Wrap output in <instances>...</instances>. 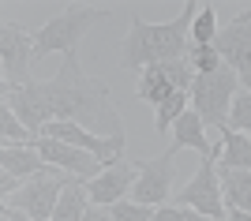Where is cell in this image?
<instances>
[{
    "label": "cell",
    "instance_id": "cell-1",
    "mask_svg": "<svg viewBox=\"0 0 251 221\" xmlns=\"http://www.w3.org/2000/svg\"><path fill=\"white\" fill-rule=\"evenodd\" d=\"M4 105L15 109L23 124L34 135H42V127L52 120H72L105 139L124 135V120L113 105L109 86L94 75L79 68V53H68L60 72L45 79V83H26V86H4Z\"/></svg>",
    "mask_w": 251,
    "mask_h": 221
},
{
    "label": "cell",
    "instance_id": "cell-2",
    "mask_svg": "<svg viewBox=\"0 0 251 221\" xmlns=\"http://www.w3.org/2000/svg\"><path fill=\"white\" fill-rule=\"evenodd\" d=\"M195 15H199L195 0H188L180 8V15L169 23H143L139 15H131L127 38L120 42V68L124 72H143V68H154V64L184 60L191 49V23H195Z\"/></svg>",
    "mask_w": 251,
    "mask_h": 221
},
{
    "label": "cell",
    "instance_id": "cell-3",
    "mask_svg": "<svg viewBox=\"0 0 251 221\" xmlns=\"http://www.w3.org/2000/svg\"><path fill=\"white\" fill-rule=\"evenodd\" d=\"M113 8L109 4H64V11L56 19H49L45 26L34 30V56H49V53H79V42L83 34L94 26V23L109 19Z\"/></svg>",
    "mask_w": 251,
    "mask_h": 221
},
{
    "label": "cell",
    "instance_id": "cell-4",
    "mask_svg": "<svg viewBox=\"0 0 251 221\" xmlns=\"http://www.w3.org/2000/svg\"><path fill=\"white\" fill-rule=\"evenodd\" d=\"M240 90V79L232 72L229 64L218 68V72L210 75H195V83H191V109L202 116V124L210 131H229V105L232 98Z\"/></svg>",
    "mask_w": 251,
    "mask_h": 221
},
{
    "label": "cell",
    "instance_id": "cell-5",
    "mask_svg": "<svg viewBox=\"0 0 251 221\" xmlns=\"http://www.w3.org/2000/svg\"><path fill=\"white\" fill-rule=\"evenodd\" d=\"M218 161H221V143L202 158L199 172H195L184 188L173 191V202H176V206H188V210H195V214H202V218L229 221V206H225V195H221Z\"/></svg>",
    "mask_w": 251,
    "mask_h": 221
},
{
    "label": "cell",
    "instance_id": "cell-6",
    "mask_svg": "<svg viewBox=\"0 0 251 221\" xmlns=\"http://www.w3.org/2000/svg\"><path fill=\"white\" fill-rule=\"evenodd\" d=\"M75 176H68V172H60V169H42L38 176H30V180H23V188L11 195V206L15 210H23L26 218H34V221H49L52 218V210H56V202H60V195H64V188L72 184Z\"/></svg>",
    "mask_w": 251,
    "mask_h": 221
},
{
    "label": "cell",
    "instance_id": "cell-7",
    "mask_svg": "<svg viewBox=\"0 0 251 221\" xmlns=\"http://www.w3.org/2000/svg\"><path fill=\"white\" fill-rule=\"evenodd\" d=\"M191 83H195V68L188 64V56L169 60V64H154V68H143V75L135 83V98L157 109L165 98L180 94V90H191Z\"/></svg>",
    "mask_w": 251,
    "mask_h": 221
},
{
    "label": "cell",
    "instance_id": "cell-8",
    "mask_svg": "<svg viewBox=\"0 0 251 221\" xmlns=\"http://www.w3.org/2000/svg\"><path fill=\"white\" fill-rule=\"evenodd\" d=\"M30 60H34V30H23L19 23L4 19L0 23V72H4V86L34 83Z\"/></svg>",
    "mask_w": 251,
    "mask_h": 221
},
{
    "label": "cell",
    "instance_id": "cell-9",
    "mask_svg": "<svg viewBox=\"0 0 251 221\" xmlns=\"http://www.w3.org/2000/svg\"><path fill=\"white\" fill-rule=\"evenodd\" d=\"M214 49H218L221 60L236 72L244 90H251V8H244L236 19H229L221 26Z\"/></svg>",
    "mask_w": 251,
    "mask_h": 221
},
{
    "label": "cell",
    "instance_id": "cell-10",
    "mask_svg": "<svg viewBox=\"0 0 251 221\" xmlns=\"http://www.w3.org/2000/svg\"><path fill=\"white\" fill-rule=\"evenodd\" d=\"M42 135L60 139V143H68V147H75V150H86V154H94L105 165H113L116 158H124V135L105 139V135H98V131H90V127H83V124H72V120H52V124L42 127Z\"/></svg>",
    "mask_w": 251,
    "mask_h": 221
},
{
    "label": "cell",
    "instance_id": "cell-11",
    "mask_svg": "<svg viewBox=\"0 0 251 221\" xmlns=\"http://www.w3.org/2000/svg\"><path fill=\"white\" fill-rule=\"evenodd\" d=\"M139 176H135V188H131V199L135 202H147V206H165L173 202V191H176V161L173 158H150V161H135Z\"/></svg>",
    "mask_w": 251,
    "mask_h": 221
},
{
    "label": "cell",
    "instance_id": "cell-12",
    "mask_svg": "<svg viewBox=\"0 0 251 221\" xmlns=\"http://www.w3.org/2000/svg\"><path fill=\"white\" fill-rule=\"evenodd\" d=\"M34 150L45 158V165H52V169H60V172H68V176H75V180H94V176H101V169H105V161H98L94 154H86V150H75V147H68V143H60V139H34Z\"/></svg>",
    "mask_w": 251,
    "mask_h": 221
},
{
    "label": "cell",
    "instance_id": "cell-13",
    "mask_svg": "<svg viewBox=\"0 0 251 221\" xmlns=\"http://www.w3.org/2000/svg\"><path fill=\"white\" fill-rule=\"evenodd\" d=\"M135 176H139L135 161L116 158L113 165L101 169V176L86 180V195H90V202H94V206H113V202H120V199H127V195H131Z\"/></svg>",
    "mask_w": 251,
    "mask_h": 221
},
{
    "label": "cell",
    "instance_id": "cell-14",
    "mask_svg": "<svg viewBox=\"0 0 251 221\" xmlns=\"http://www.w3.org/2000/svg\"><path fill=\"white\" fill-rule=\"evenodd\" d=\"M180 150H195L199 158H206L210 150H214L210 139H206V124H202V116L195 113V109H188V113L173 124V143H169L165 158H176Z\"/></svg>",
    "mask_w": 251,
    "mask_h": 221
},
{
    "label": "cell",
    "instance_id": "cell-15",
    "mask_svg": "<svg viewBox=\"0 0 251 221\" xmlns=\"http://www.w3.org/2000/svg\"><path fill=\"white\" fill-rule=\"evenodd\" d=\"M42 169H49V165H45V158L34 147H4L0 150V172H11L15 180H30Z\"/></svg>",
    "mask_w": 251,
    "mask_h": 221
},
{
    "label": "cell",
    "instance_id": "cell-16",
    "mask_svg": "<svg viewBox=\"0 0 251 221\" xmlns=\"http://www.w3.org/2000/svg\"><path fill=\"white\" fill-rule=\"evenodd\" d=\"M218 176H221L225 206L251 214V172H244V169H218Z\"/></svg>",
    "mask_w": 251,
    "mask_h": 221
},
{
    "label": "cell",
    "instance_id": "cell-17",
    "mask_svg": "<svg viewBox=\"0 0 251 221\" xmlns=\"http://www.w3.org/2000/svg\"><path fill=\"white\" fill-rule=\"evenodd\" d=\"M86 210H90L86 180H72V184L64 188V195H60V202H56V210H52L49 221H83Z\"/></svg>",
    "mask_w": 251,
    "mask_h": 221
},
{
    "label": "cell",
    "instance_id": "cell-18",
    "mask_svg": "<svg viewBox=\"0 0 251 221\" xmlns=\"http://www.w3.org/2000/svg\"><path fill=\"white\" fill-rule=\"evenodd\" d=\"M221 169H244L251 172V135L244 131H221Z\"/></svg>",
    "mask_w": 251,
    "mask_h": 221
},
{
    "label": "cell",
    "instance_id": "cell-19",
    "mask_svg": "<svg viewBox=\"0 0 251 221\" xmlns=\"http://www.w3.org/2000/svg\"><path fill=\"white\" fill-rule=\"evenodd\" d=\"M0 139H4V147H34L38 135L15 116L11 105H0Z\"/></svg>",
    "mask_w": 251,
    "mask_h": 221
},
{
    "label": "cell",
    "instance_id": "cell-20",
    "mask_svg": "<svg viewBox=\"0 0 251 221\" xmlns=\"http://www.w3.org/2000/svg\"><path fill=\"white\" fill-rule=\"evenodd\" d=\"M191 109V90H180V94H173V98H165L161 105H157V116H154V131H173V124H176L180 116Z\"/></svg>",
    "mask_w": 251,
    "mask_h": 221
},
{
    "label": "cell",
    "instance_id": "cell-21",
    "mask_svg": "<svg viewBox=\"0 0 251 221\" xmlns=\"http://www.w3.org/2000/svg\"><path fill=\"white\" fill-rule=\"evenodd\" d=\"M221 34V23H218V8L214 4H202L195 23H191V45H214Z\"/></svg>",
    "mask_w": 251,
    "mask_h": 221
},
{
    "label": "cell",
    "instance_id": "cell-22",
    "mask_svg": "<svg viewBox=\"0 0 251 221\" xmlns=\"http://www.w3.org/2000/svg\"><path fill=\"white\" fill-rule=\"evenodd\" d=\"M188 64L195 68V75H210V72H218V68H225V60H221V53L214 45H191Z\"/></svg>",
    "mask_w": 251,
    "mask_h": 221
},
{
    "label": "cell",
    "instance_id": "cell-23",
    "mask_svg": "<svg viewBox=\"0 0 251 221\" xmlns=\"http://www.w3.org/2000/svg\"><path fill=\"white\" fill-rule=\"evenodd\" d=\"M229 127L232 131H244L248 135L251 131V90H236V98H232V105H229Z\"/></svg>",
    "mask_w": 251,
    "mask_h": 221
},
{
    "label": "cell",
    "instance_id": "cell-24",
    "mask_svg": "<svg viewBox=\"0 0 251 221\" xmlns=\"http://www.w3.org/2000/svg\"><path fill=\"white\" fill-rule=\"evenodd\" d=\"M109 214H113V221H150L154 218V206L135 202V199H120L109 206Z\"/></svg>",
    "mask_w": 251,
    "mask_h": 221
},
{
    "label": "cell",
    "instance_id": "cell-25",
    "mask_svg": "<svg viewBox=\"0 0 251 221\" xmlns=\"http://www.w3.org/2000/svg\"><path fill=\"white\" fill-rule=\"evenodd\" d=\"M195 218H199V214L188 210V206L165 202V206H157V210H154V218H150V221H195Z\"/></svg>",
    "mask_w": 251,
    "mask_h": 221
},
{
    "label": "cell",
    "instance_id": "cell-26",
    "mask_svg": "<svg viewBox=\"0 0 251 221\" xmlns=\"http://www.w3.org/2000/svg\"><path fill=\"white\" fill-rule=\"evenodd\" d=\"M83 221H113V214H109V206H94L90 202V210H86Z\"/></svg>",
    "mask_w": 251,
    "mask_h": 221
},
{
    "label": "cell",
    "instance_id": "cell-27",
    "mask_svg": "<svg viewBox=\"0 0 251 221\" xmlns=\"http://www.w3.org/2000/svg\"><path fill=\"white\" fill-rule=\"evenodd\" d=\"M4 221H34V218H26L23 210H15L11 202H4Z\"/></svg>",
    "mask_w": 251,
    "mask_h": 221
},
{
    "label": "cell",
    "instance_id": "cell-28",
    "mask_svg": "<svg viewBox=\"0 0 251 221\" xmlns=\"http://www.w3.org/2000/svg\"><path fill=\"white\" fill-rule=\"evenodd\" d=\"M195 221H214V218H202V214H199V218H195Z\"/></svg>",
    "mask_w": 251,
    "mask_h": 221
}]
</instances>
